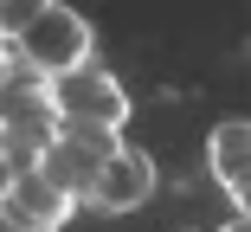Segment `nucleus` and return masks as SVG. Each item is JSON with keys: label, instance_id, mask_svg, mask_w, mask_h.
<instances>
[{"label": "nucleus", "instance_id": "nucleus-1", "mask_svg": "<svg viewBox=\"0 0 251 232\" xmlns=\"http://www.w3.org/2000/svg\"><path fill=\"white\" fill-rule=\"evenodd\" d=\"M13 58H20L32 77H45V84H58V77L97 65V58H90V26H84V13H71V7H32L26 26H20V39H13Z\"/></svg>", "mask_w": 251, "mask_h": 232}, {"label": "nucleus", "instance_id": "nucleus-2", "mask_svg": "<svg viewBox=\"0 0 251 232\" xmlns=\"http://www.w3.org/2000/svg\"><path fill=\"white\" fill-rule=\"evenodd\" d=\"M116 155H123L116 129H71V123H58V135H52V149H45L39 174L52 180V187H65L71 200H84L97 180H103V168H110Z\"/></svg>", "mask_w": 251, "mask_h": 232}, {"label": "nucleus", "instance_id": "nucleus-3", "mask_svg": "<svg viewBox=\"0 0 251 232\" xmlns=\"http://www.w3.org/2000/svg\"><path fill=\"white\" fill-rule=\"evenodd\" d=\"M52 110H58V123H71V129H123L129 97H123V84H116L103 65H84V71H71V77L52 84Z\"/></svg>", "mask_w": 251, "mask_h": 232}, {"label": "nucleus", "instance_id": "nucleus-4", "mask_svg": "<svg viewBox=\"0 0 251 232\" xmlns=\"http://www.w3.org/2000/svg\"><path fill=\"white\" fill-rule=\"evenodd\" d=\"M206 161H213V180L238 200V213H251V116H232L206 135Z\"/></svg>", "mask_w": 251, "mask_h": 232}, {"label": "nucleus", "instance_id": "nucleus-5", "mask_svg": "<svg viewBox=\"0 0 251 232\" xmlns=\"http://www.w3.org/2000/svg\"><path fill=\"white\" fill-rule=\"evenodd\" d=\"M148 194H155V161H148L142 149H123V155L103 168V180H97L84 200H90L97 213H135Z\"/></svg>", "mask_w": 251, "mask_h": 232}, {"label": "nucleus", "instance_id": "nucleus-6", "mask_svg": "<svg viewBox=\"0 0 251 232\" xmlns=\"http://www.w3.org/2000/svg\"><path fill=\"white\" fill-rule=\"evenodd\" d=\"M0 200H7L32 232H58L71 213H77V200L65 194V187H52V180H45V174H26V180H13V187L7 194H0Z\"/></svg>", "mask_w": 251, "mask_h": 232}, {"label": "nucleus", "instance_id": "nucleus-7", "mask_svg": "<svg viewBox=\"0 0 251 232\" xmlns=\"http://www.w3.org/2000/svg\"><path fill=\"white\" fill-rule=\"evenodd\" d=\"M0 232H32V226H26V219H20V213H13L7 200H0Z\"/></svg>", "mask_w": 251, "mask_h": 232}, {"label": "nucleus", "instance_id": "nucleus-8", "mask_svg": "<svg viewBox=\"0 0 251 232\" xmlns=\"http://www.w3.org/2000/svg\"><path fill=\"white\" fill-rule=\"evenodd\" d=\"M226 232H251V213H238V219H226Z\"/></svg>", "mask_w": 251, "mask_h": 232}]
</instances>
